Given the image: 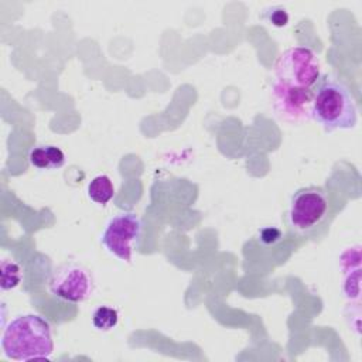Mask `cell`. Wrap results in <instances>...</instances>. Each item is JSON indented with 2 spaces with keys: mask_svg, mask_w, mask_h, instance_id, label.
<instances>
[{
  "mask_svg": "<svg viewBox=\"0 0 362 362\" xmlns=\"http://www.w3.org/2000/svg\"><path fill=\"white\" fill-rule=\"evenodd\" d=\"M311 119L328 133L355 127L358 109L348 86L329 74L321 75L313 86Z\"/></svg>",
  "mask_w": 362,
  "mask_h": 362,
  "instance_id": "1",
  "label": "cell"
},
{
  "mask_svg": "<svg viewBox=\"0 0 362 362\" xmlns=\"http://www.w3.org/2000/svg\"><path fill=\"white\" fill-rule=\"evenodd\" d=\"M1 349L14 361L49 359L54 354V338L49 322L37 314L16 317L4 327Z\"/></svg>",
  "mask_w": 362,
  "mask_h": 362,
  "instance_id": "2",
  "label": "cell"
},
{
  "mask_svg": "<svg viewBox=\"0 0 362 362\" xmlns=\"http://www.w3.org/2000/svg\"><path fill=\"white\" fill-rule=\"evenodd\" d=\"M320 76V59L307 47H291L283 51L274 62L273 81L288 89L313 90Z\"/></svg>",
  "mask_w": 362,
  "mask_h": 362,
  "instance_id": "3",
  "label": "cell"
},
{
  "mask_svg": "<svg viewBox=\"0 0 362 362\" xmlns=\"http://www.w3.org/2000/svg\"><path fill=\"white\" fill-rule=\"evenodd\" d=\"M329 212V201L321 187H304L297 189L290 199L287 222L298 235H308L322 223Z\"/></svg>",
  "mask_w": 362,
  "mask_h": 362,
  "instance_id": "4",
  "label": "cell"
},
{
  "mask_svg": "<svg viewBox=\"0 0 362 362\" xmlns=\"http://www.w3.org/2000/svg\"><path fill=\"white\" fill-rule=\"evenodd\" d=\"M141 233V219L136 212H119L106 223L100 242L105 249L120 259L130 263L134 245Z\"/></svg>",
  "mask_w": 362,
  "mask_h": 362,
  "instance_id": "5",
  "label": "cell"
},
{
  "mask_svg": "<svg viewBox=\"0 0 362 362\" xmlns=\"http://www.w3.org/2000/svg\"><path fill=\"white\" fill-rule=\"evenodd\" d=\"M49 291L61 301L79 304L86 301L93 291V280L88 269L78 263L58 266L49 277Z\"/></svg>",
  "mask_w": 362,
  "mask_h": 362,
  "instance_id": "6",
  "label": "cell"
},
{
  "mask_svg": "<svg viewBox=\"0 0 362 362\" xmlns=\"http://www.w3.org/2000/svg\"><path fill=\"white\" fill-rule=\"evenodd\" d=\"M313 90H294L272 81L270 99L277 117L290 123H301L311 119Z\"/></svg>",
  "mask_w": 362,
  "mask_h": 362,
  "instance_id": "7",
  "label": "cell"
},
{
  "mask_svg": "<svg viewBox=\"0 0 362 362\" xmlns=\"http://www.w3.org/2000/svg\"><path fill=\"white\" fill-rule=\"evenodd\" d=\"M28 161L38 170H57L65 164V154L57 146L41 144L31 148Z\"/></svg>",
  "mask_w": 362,
  "mask_h": 362,
  "instance_id": "8",
  "label": "cell"
},
{
  "mask_svg": "<svg viewBox=\"0 0 362 362\" xmlns=\"http://www.w3.org/2000/svg\"><path fill=\"white\" fill-rule=\"evenodd\" d=\"M115 194V187L106 174L96 175L88 184V197L98 205H106Z\"/></svg>",
  "mask_w": 362,
  "mask_h": 362,
  "instance_id": "9",
  "label": "cell"
},
{
  "mask_svg": "<svg viewBox=\"0 0 362 362\" xmlns=\"http://www.w3.org/2000/svg\"><path fill=\"white\" fill-rule=\"evenodd\" d=\"M0 269H1V281H0L1 290L4 291L13 290L21 283L23 270L17 262L11 259H3Z\"/></svg>",
  "mask_w": 362,
  "mask_h": 362,
  "instance_id": "10",
  "label": "cell"
},
{
  "mask_svg": "<svg viewBox=\"0 0 362 362\" xmlns=\"http://www.w3.org/2000/svg\"><path fill=\"white\" fill-rule=\"evenodd\" d=\"M119 322V311L109 305H99L92 314V324L98 331H110Z\"/></svg>",
  "mask_w": 362,
  "mask_h": 362,
  "instance_id": "11",
  "label": "cell"
},
{
  "mask_svg": "<svg viewBox=\"0 0 362 362\" xmlns=\"http://www.w3.org/2000/svg\"><path fill=\"white\" fill-rule=\"evenodd\" d=\"M263 18L274 27H284L288 23V14L283 7H272L266 10Z\"/></svg>",
  "mask_w": 362,
  "mask_h": 362,
  "instance_id": "12",
  "label": "cell"
},
{
  "mask_svg": "<svg viewBox=\"0 0 362 362\" xmlns=\"http://www.w3.org/2000/svg\"><path fill=\"white\" fill-rule=\"evenodd\" d=\"M281 239V230L274 226H267L259 230L257 240L264 246H272Z\"/></svg>",
  "mask_w": 362,
  "mask_h": 362,
  "instance_id": "13",
  "label": "cell"
}]
</instances>
